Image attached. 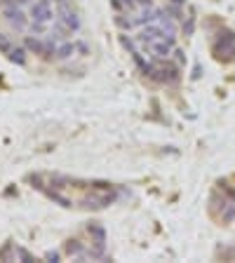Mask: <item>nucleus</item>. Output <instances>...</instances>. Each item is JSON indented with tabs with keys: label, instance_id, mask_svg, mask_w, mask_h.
<instances>
[{
	"label": "nucleus",
	"instance_id": "nucleus-11",
	"mask_svg": "<svg viewBox=\"0 0 235 263\" xmlns=\"http://www.w3.org/2000/svg\"><path fill=\"white\" fill-rule=\"evenodd\" d=\"M115 26L122 28V31H130V28H134L137 24H134V19H132V16H130V19H125V14L120 12V14L115 16Z\"/></svg>",
	"mask_w": 235,
	"mask_h": 263
},
{
	"label": "nucleus",
	"instance_id": "nucleus-18",
	"mask_svg": "<svg viewBox=\"0 0 235 263\" xmlns=\"http://www.w3.org/2000/svg\"><path fill=\"white\" fill-rule=\"evenodd\" d=\"M120 43L130 49V54H132V52H137V49H134V43H130V38H127V35H120Z\"/></svg>",
	"mask_w": 235,
	"mask_h": 263
},
{
	"label": "nucleus",
	"instance_id": "nucleus-22",
	"mask_svg": "<svg viewBox=\"0 0 235 263\" xmlns=\"http://www.w3.org/2000/svg\"><path fill=\"white\" fill-rule=\"evenodd\" d=\"M45 258H49V261H59V252H47Z\"/></svg>",
	"mask_w": 235,
	"mask_h": 263
},
{
	"label": "nucleus",
	"instance_id": "nucleus-15",
	"mask_svg": "<svg viewBox=\"0 0 235 263\" xmlns=\"http://www.w3.org/2000/svg\"><path fill=\"white\" fill-rule=\"evenodd\" d=\"M233 219H235V202H228L224 209V221L228 223V221H233Z\"/></svg>",
	"mask_w": 235,
	"mask_h": 263
},
{
	"label": "nucleus",
	"instance_id": "nucleus-19",
	"mask_svg": "<svg viewBox=\"0 0 235 263\" xmlns=\"http://www.w3.org/2000/svg\"><path fill=\"white\" fill-rule=\"evenodd\" d=\"M137 7L146 10V7H153V0H137Z\"/></svg>",
	"mask_w": 235,
	"mask_h": 263
},
{
	"label": "nucleus",
	"instance_id": "nucleus-13",
	"mask_svg": "<svg viewBox=\"0 0 235 263\" xmlns=\"http://www.w3.org/2000/svg\"><path fill=\"white\" fill-rule=\"evenodd\" d=\"M66 252H68V254H78V258H85L82 245L78 240H68V245H66Z\"/></svg>",
	"mask_w": 235,
	"mask_h": 263
},
{
	"label": "nucleus",
	"instance_id": "nucleus-4",
	"mask_svg": "<svg viewBox=\"0 0 235 263\" xmlns=\"http://www.w3.org/2000/svg\"><path fill=\"white\" fill-rule=\"evenodd\" d=\"M31 16L35 19V22H49V19L55 16L52 0H38V3L31 7Z\"/></svg>",
	"mask_w": 235,
	"mask_h": 263
},
{
	"label": "nucleus",
	"instance_id": "nucleus-14",
	"mask_svg": "<svg viewBox=\"0 0 235 263\" xmlns=\"http://www.w3.org/2000/svg\"><path fill=\"white\" fill-rule=\"evenodd\" d=\"M19 258H22V261H35V256H33V254H28L26 249H22V247H16L14 261H19Z\"/></svg>",
	"mask_w": 235,
	"mask_h": 263
},
{
	"label": "nucleus",
	"instance_id": "nucleus-21",
	"mask_svg": "<svg viewBox=\"0 0 235 263\" xmlns=\"http://www.w3.org/2000/svg\"><path fill=\"white\" fill-rule=\"evenodd\" d=\"M184 33H186V35H191V33H193V19L184 24Z\"/></svg>",
	"mask_w": 235,
	"mask_h": 263
},
{
	"label": "nucleus",
	"instance_id": "nucleus-5",
	"mask_svg": "<svg viewBox=\"0 0 235 263\" xmlns=\"http://www.w3.org/2000/svg\"><path fill=\"white\" fill-rule=\"evenodd\" d=\"M165 35H170V33L165 31L162 26H151V24H146V26H143V31L139 33V40H141L143 45H151V43H155V40L165 38Z\"/></svg>",
	"mask_w": 235,
	"mask_h": 263
},
{
	"label": "nucleus",
	"instance_id": "nucleus-16",
	"mask_svg": "<svg viewBox=\"0 0 235 263\" xmlns=\"http://www.w3.org/2000/svg\"><path fill=\"white\" fill-rule=\"evenodd\" d=\"M45 24H47V22H35V19H33V22H31V26H28V28H31V33H38V35H43V33H45V28H47V26H45Z\"/></svg>",
	"mask_w": 235,
	"mask_h": 263
},
{
	"label": "nucleus",
	"instance_id": "nucleus-7",
	"mask_svg": "<svg viewBox=\"0 0 235 263\" xmlns=\"http://www.w3.org/2000/svg\"><path fill=\"white\" fill-rule=\"evenodd\" d=\"M24 47H26L28 52H33V54H45V43L38 38H33V35H28V38L24 40Z\"/></svg>",
	"mask_w": 235,
	"mask_h": 263
},
{
	"label": "nucleus",
	"instance_id": "nucleus-1",
	"mask_svg": "<svg viewBox=\"0 0 235 263\" xmlns=\"http://www.w3.org/2000/svg\"><path fill=\"white\" fill-rule=\"evenodd\" d=\"M212 52L219 61L235 59V33L221 31L219 35H216V40H214V45H212Z\"/></svg>",
	"mask_w": 235,
	"mask_h": 263
},
{
	"label": "nucleus",
	"instance_id": "nucleus-10",
	"mask_svg": "<svg viewBox=\"0 0 235 263\" xmlns=\"http://www.w3.org/2000/svg\"><path fill=\"white\" fill-rule=\"evenodd\" d=\"M87 230L92 233L94 242H106V230H104V226H99V223H89V226H87Z\"/></svg>",
	"mask_w": 235,
	"mask_h": 263
},
{
	"label": "nucleus",
	"instance_id": "nucleus-24",
	"mask_svg": "<svg viewBox=\"0 0 235 263\" xmlns=\"http://www.w3.org/2000/svg\"><path fill=\"white\" fill-rule=\"evenodd\" d=\"M174 54H176V61H179V64H184V52H181V49H174Z\"/></svg>",
	"mask_w": 235,
	"mask_h": 263
},
{
	"label": "nucleus",
	"instance_id": "nucleus-12",
	"mask_svg": "<svg viewBox=\"0 0 235 263\" xmlns=\"http://www.w3.org/2000/svg\"><path fill=\"white\" fill-rule=\"evenodd\" d=\"M14 254H16V247L12 242H7L5 249H0V261H14Z\"/></svg>",
	"mask_w": 235,
	"mask_h": 263
},
{
	"label": "nucleus",
	"instance_id": "nucleus-25",
	"mask_svg": "<svg viewBox=\"0 0 235 263\" xmlns=\"http://www.w3.org/2000/svg\"><path fill=\"white\" fill-rule=\"evenodd\" d=\"M16 3H19V5L24 7V5H28V3H31V0H16Z\"/></svg>",
	"mask_w": 235,
	"mask_h": 263
},
{
	"label": "nucleus",
	"instance_id": "nucleus-20",
	"mask_svg": "<svg viewBox=\"0 0 235 263\" xmlns=\"http://www.w3.org/2000/svg\"><path fill=\"white\" fill-rule=\"evenodd\" d=\"M76 52H82V54H87L89 52V47L85 43H76Z\"/></svg>",
	"mask_w": 235,
	"mask_h": 263
},
{
	"label": "nucleus",
	"instance_id": "nucleus-23",
	"mask_svg": "<svg viewBox=\"0 0 235 263\" xmlns=\"http://www.w3.org/2000/svg\"><path fill=\"white\" fill-rule=\"evenodd\" d=\"M52 3H57V7H71V0H52Z\"/></svg>",
	"mask_w": 235,
	"mask_h": 263
},
{
	"label": "nucleus",
	"instance_id": "nucleus-3",
	"mask_svg": "<svg viewBox=\"0 0 235 263\" xmlns=\"http://www.w3.org/2000/svg\"><path fill=\"white\" fill-rule=\"evenodd\" d=\"M57 19L71 28V33L80 31V16H78V12L73 7H57Z\"/></svg>",
	"mask_w": 235,
	"mask_h": 263
},
{
	"label": "nucleus",
	"instance_id": "nucleus-8",
	"mask_svg": "<svg viewBox=\"0 0 235 263\" xmlns=\"http://www.w3.org/2000/svg\"><path fill=\"white\" fill-rule=\"evenodd\" d=\"M7 57H10V61L24 66V64H26V47H12L10 52H7Z\"/></svg>",
	"mask_w": 235,
	"mask_h": 263
},
{
	"label": "nucleus",
	"instance_id": "nucleus-9",
	"mask_svg": "<svg viewBox=\"0 0 235 263\" xmlns=\"http://www.w3.org/2000/svg\"><path fill=\"white\" fill-rule=\"evenodd\" d=\"M57 59H68L71 54H76V45L73 43H61L59 47H57Z\"/></svg>",
	"mask_w": 235,
	"mask_h": 263
},
{
	"label": "nucleus",
	"instance_id": "nucleus-6",
	"mask_svg": "<svg viewBox=\"0 0 235 263\" xmlns=\"http://www.w3.org/2000/svg\"><path fill=\"white\" fill-rule=\"evenodd\" d=\"M172 49H174V45L170 43V40H155V43H151V52H153L155 57H160V59H165V57H170L172 54Z\"/></svg>",
	"mask_w": 235,
	"mask_h": 263
},
{
	"label": "nucleus",
	"instance_id": "nucleus-17",
	"mask_svg": "<svg viewBox=\"0 0 235 263\" xmlns=\"http://www.w3.org/2000/svg\"><path fill=\"white\" fill-rule=\"evenodd\" d=\"M111 5H113V10H118V12H125L127 10L125 0H111Z\"/></svg>",
	"mask_w": 235,
	"mask_h": 263
},
{
	"label": "nucleus",
	"instance_id": "nucleus-2",
	"mask_svg": "<svg viewBox=\"0 0 235 263\" xmlns=\"http://www.w3.org/2000/svg\"><path fill=\"white\" fill-rule=\"evenodd\" d=\"M0 14L5 16L7 22H12L14 26L19 28H26V14H24L22 5L16 0H0Z\"/></svg>",
	"mask_w": 235,
	"mask_h": 263
}]
</instances>
